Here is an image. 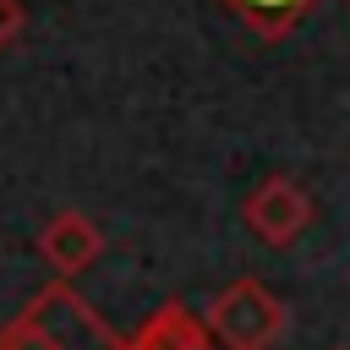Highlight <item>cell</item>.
<instances>
[{"label":"cell","mask_w":350,"mask_h":350,"mask_svg":"<svg viewBox=\"0 0 350 350\" xmlns=\"http://www.w3.org/2000/svg\"><path fill=\"white\" fill-rule=\"evenodd\" d=\"M0 350H126V339L71 284H49L22 317L0 328Z\"/></svg>","instance_id":"1"},{"label":"cell","mask_w":350,"mask_h":350,"mask_svg":"<svg viewBox=\"0 0 350 350\" xmlns=\"http://www.w3.org/2000/svg\"><path fill=\"white\" fill-rule=\"evenodd\" d=\"M202 323L224 350H268L284 334V301L262 279H235L208 301Z\"/></svg>","instance_id":"2"},{"label":"cell","mask_w":350,"mask_h":350,"mask_svg":"<svg viewBox=\"0 0 350 350\" xmlns=\"http://www.w3.org/2000/svg\"><path fill=\"white\" fill-rule=\"evenodd\" d=\"M246 224H252L257 241H268V246H290V241L312 224V197H306V186L290 180V175H268V180H257L252 197H246Z\"/></svg>","instance_id":"3"},{"label":"cell","mask_w":350,"mask_h":350,"mask_svg":"<svg viewBox=\"0 0 350 350\" xmlns=\"http://www.w3.org/2000/svg\"><path fill=\"white\" fill-rule=\"evenodd\" d=\"M98 246H104V235H98V224L88 219V213H55L49 224H44V235H38V252L49 257V268L55 273H82L93 257H98Z\"/></svg>","instance_id":"4"},{"label":"cell","mask_w":350,"mask_h":350,"mask_svg":"<svg viewBox=\"0 0 350 350\" xmlns=\"http://www.w3.org/2000/svg\"><path fill=\"white\" fill-rule=\"evenodd\" d=\"M208 323L191 312V306H180V301H164L131 339H126V350H208Z\"/></svg>","instance_id":"5"},{"label":"cell","mask_w":350,"mask_h":350,"mask_svg":"<svg viewBox=\"0 0 350 350\" xmlns=\"http://www.w3.org/2000/svg\"><path fill=\"white\" fill-rule=\"evenodd\" d=\"M230 16H241L252 33H262V38H284L317 0H219Z\"/></svg>","instance_id":"6"},{"label":"cell","mask_w":350,"mask_h":350,"mask_svg":"<svg viewBox=\"0 0 350 350\" xmlns=\"http://www.w3.org/2000/svg\"><path fill=\"white\" fill-rule=\"evenodd\" d=\"M16 27H22V5L16 0H0V49L16 38Z\"/></svg>","instance_id":"7"}]
</instances>
